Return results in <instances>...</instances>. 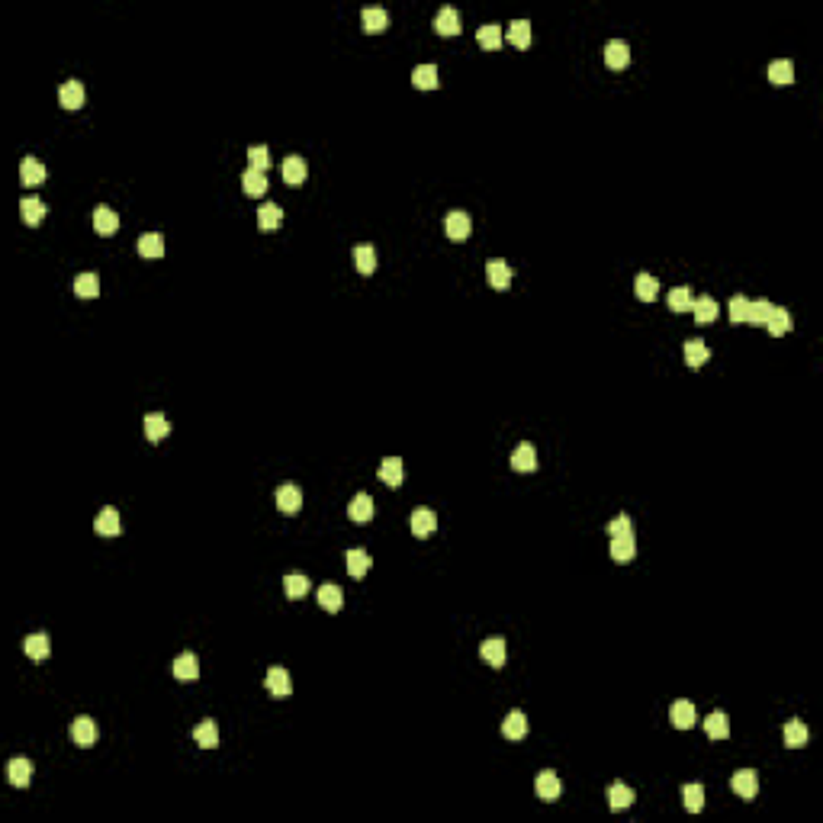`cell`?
I'll return each mask as SVG.
<instances>
[{"label":"cell","mask_w":823,"mask_h":823,"mask_svg":"<svg viewBox=\"0 0 823 823\" xmlns=\"http://www.w3.org/2000/svg\"><path fill=\"white\" fill-rule=\"evenodd\" d=\"M692 303H694V296L688 287H676V290L669 293V299H666V305H669L672 312H692Z\"/></svg>","instance_id":"7dc6e473"},{"label":"cell","mask_w":823,"mask_h":823,"mask_svg":"<svg viewBox=\"0 0 823 823\" xmlns=\"http://www.w3.org/2000/svg\"><path fill=\"white\" fill-rule=\"evenodd\" d=\"M435 32H437V36H457V32H460V16H457V10H454V7L437 10V16H435Z\"/></svg>","instance_id":"7402d4cb"},{"label":"cell","mask_w":823,"mask_h":823,"mask_svg":"<svg viewBox=\"0 0 823 823\" xmlns=\"http://www.w3.org/2000/svg\"><path fill=\"white\" fill-rule=\"evenodd\" d=\"M93 531L100 534V537H116V534L122 531L119 525V511L113 508V505H107V508L97 515V521H93Z\"/></svg>","instance_id":"8fae6325"},{"label":"cell","mask_w":823,"mask_h":823,"mask_svg":"<svg viewBox=\"0 0 823 823\" xmlns=\"http://www.w3.org/2000/svg\"><path fill=\"white\" fill-rule=\"evenodd\" d=\"M769 81H772V84H778V87L791 84V81H794V65L788 58L772 61V65H769Z\"/></svg>","instance_id":"ab89813d"},{"label":"cell","mask_w":823,"mask_h":823,"mask_svg":"<svg viewBox=\"0 0 823 823\" xmlns=\"http://www.w3.org/2000/svg\"><path fill=\"white\" fill-rule=\"evenodd\" d=\"M808 724L804 720H788L785 724V746L788 749H801L804 743H808Z\"/></svg>","instance_id":"74e56055"},{"label":"cell","mask_w":823,"mask_h":823,"mask_svg":"<svg viewBox=\"0 0 823 823\" xmlns=\"http://www.w3.org/2000/svg\"><path fill=\"white\" fill-rule=\"evenodd\" d=\"M264 685H267V692L274 694V698H290V694H293L290 672L283 669V666H270V669H267Z\"/></svg>","instance_id":"7a4b0ae2"},{"label":"cell","mask_w":823,"mask_h":823,"mask_svg":"<svg viewBox=\"0 0 823 823\" xmlns=\"http://www.w3.org/2000/svg\"><path fill=\"white\" fill-rule=\"evenodd\" d=\"M354 264H357L360 274H374V270H376V251H374V244H357V248H354Z\"/></svg>","instance_id":"bcb514c9"},{"label":"cell","mask_w":823,"mask_h":823,"mask_svg":"<svg viewBox=\"0 0 823 823\" xmlns=\"http://www.w3.org/2000/svg\"><path fill=\"white\" fill-rule=\"evenodd\" d=\"M476 42H480V46L486 48V52L499 48V46H502V26H496V23L480 26V29H476Z\"/></svg>","instance_id":"f6af8a7d"},{"label":"cell","mask_w":823,"mask_h":823,"mask_svg":"<svg viewBox=\"0 0 823 823\" xmlns=\"http://www.w3.org/2000/svg\"><path fill=\"white\" fill-rule=\"evenodd\" d=\"M791 325H794L791 312H788V309H782V305H775V309H772V315H769V322H765V328H769L772 338L788 335V331H791Z\"/></svg>","instance_id":"44dd1931"},{"label":"cell","mask_w":823,"mask_h":823,"mask_svg":"<svg viewBox=\"0 0 823 823\" xmlns=\"http://www.w3.org/2000/svg\"><path fill=\"white\" fill-rule=\"evenodd\" d=\"M171 435V421L161 415V412H148L145 415V437L152 444H158V441H164V437Z\"/></svg>","instance_id":"2e32d148"},{"label":"cell","mask_w":823,"mask_h":823,"mask_svg":"<svg viewBox=\"0 0 823 823\" xmlns=\"http://www.w3.org/2000/svg\"><path fill=\"white\" fill-rule=\"evenodd\" d=\"M174 676L180 678V682H193V678L199 676V659L193 653H180L174 659Z\"/></svg>","instance_id":"f1b7e54d"},{"label":"cell","mask_w":823,"mask_h":823,"mask_svg":"<svg viewBox=\"0 0 823 823\" xmlns=\"http://www.w3.org/2000/svg\"><path fill=\"white\" fill-rule=\"evenodd\" d=\"M370 566H374V560H370L367 550H348V572H351L354 579H364L367 572H370Z\"/></svg>","instance_id":"836d02e7"},{"label":"cell","mask_w":823,"mask_h":823,"mask_svg":"<svg viewBox=\"0 0 823 823\" xmlns=\"http://www.w3.org/2000/svg\"><path fill=\"white\" fill-rule=\"evenodd\" d=\"M305 174H309V168H305V161L299 158V154H290V158L280 164V177L290 183V187H299V183L305 180Z\"/></svg>","instance_id":"5bb4252c"},{"label":"cell","mask_w":823,"mask_h":823,"mask_svg":"<svg viewBox=\"0 0 823 823\" xmlns=\"http://www.w3.org/2000/svg\"><path fill=\"white\" fill-rule=\"evenodd\" d=\"M7 778H10V785H16V788H26L32 782V763L29 759H10V765H7Z\"/></svg>","instance_id":"603a6c76"},{"label":"cell","mask_w":823,"mask_h":823,"mask_svg":"<svg viewBox=\"0 0 823 823\" xmlns=\"http://www.w3.org/2000/svg\"><path fill=\"white\" fill-rule=\"evenodd\" d=\"M386 486H402V476H405V470H402V460L399 457H386L380 463V473H376Z\"/></svg>","instance_id":"1f68e13d"},{"label":"cell","mask_w":823,"mask_h":823,"mask_svg":"<svg viewBox=\"0 0 823 823\" xmlns=\"http://www.w3.org/2000/svg\"><path fill=\"white\" fill-rule=\"evenodd\" d=\"M746 309H749V299L746 296H733L730 299V322H733V325L746 322Z\"/></svg>","instance_id":"db71d44e"},{"label":"cell","mask_w":823,"mask_h":823,"mask_svg":"<svg viewBox=\"0 0 823 823\" xmlns=\"http://www.w3.org/2000/svg\"><path fill=\"white\" fill-rule=\"evenodd\" d=\"M283 592H287V598H303L305 592H309V579H305L303 572H290L287 579H283Z\"/></svg>","instance_id":"681fc988"},{"label":"cell","mask_w":823,"mask_h":823,"mask_svg":"<svg viewBox=\"0 0 823 823\" xmlns=\"http://www.w3.org/2000/svg\"><path fill=\"white\" fill-rule=\"evenodd\" d=\"M508 42L515 48H527V46H531V23H527V20H515V23L508 26Z\"/></svg>","instance_id":"c3c4849f"},{"label":"cell","mask_w":823,"mask_h":823,"mask_svg":"<svg viewBox=\"0 0 823 823\" xmlns=\"http://www.w3.org/2000/svg\"><path fill=\"white\" fill-rule=\"evenodd\" d=\"M560 791H563V782H560V775L557 772H541L537 775V782H534V794L541 801H557L560 798Z\"/></svg>","instance_id":"277c9868"},{"label":"cell","mask_w":823,"mask_h":823,"mask_svg":"<svg viewBox=\"0 0 823 823\" xmlns=\"http://www.w3.org/2000/svg\"><path fill=\"white\" fill-rule=\"evenodd\" d=\"M682 801H685V810L698 814L704 808V788L702 785H685L682 788Z\"/></svg>","instance_id":"816d5d0a"},{"label":"cell","mask_w":823,"mask_h":823,"mask_svg":"<svg viewBox=\"0 0 823 823\" xmlns=\"http://www.w3.org/2000/svg\"><path fill=\"white\" fill-rule=\"evenodd\" d=\"M20 216H23L26 225H39V222L46 219V203L39 197H26L23 203H20Z\"/></svg>","instance_id":"d6a6232c"},{"label":"cell","mask_w":823,"mask_h":823,"mask_svg":"<svg viewBox=\"0 0 823 823\" xmlns=\"http://www.w3.org/2000/svg\"><path fill=\"white\" fill-rule=\"evenodd\" d=\"M708 360H711V348H708V344L698 341V338H694V341H685V364L688 367H694V370H698V367H704Z\"/></svg>","instance_id":"e575fe53"},{"label":"cell","mask_w":823,"mask_h":823,"mask_svg":"<svg viewBox=\"0 0 823 823\" xmlns=\"http://www.w3.org/2000/svg\"><path fill=\"white\" fill-rule=\"evenodd\" d=\"M138 254L148 261L164 258V238H161L158 232H145V235L138 238Z\"/></svg>","instance_id":"cb8c5ba5"},{"label":"cell","mask_w":823,"mask_h":823,"mask_svg":"<svg viewBox=\"0 0 823 823\" xmlns=\"http://www.w3.org/2000/svg\"><path fill=\"white\" fill-rule=\"evenodd\" d=\"M480 656L486 659L492 669H502L505 666V656H508V650H505V640L502 637H489V640L480 643Z\"/></svg>","instance_id":"ba28073f"},{"label":"cell","mask_w":823,"mask_h":823,"mask_svg":"<svg viewBox=\"0 0 823 823\" xmlns=\"http://www.w3.org/2000/svg\"><path fill=\"white\" fill-rule=\"evenodd\" d=\"M242 190L248 193V197H261V193H267V177H264V171H254V168H248L242 174Z\"/></svg>","instance_id":"8d00e7d4"},{"label":"cell","mask_w":823,"mask_h":823,"mask_svg":"<svg viewBox=\"0 0 823 823\" xmlns=\"http://www.w3.org/2000/svg\"><path fill=\"white\" fill-rule=\"evenodd\" d=\"M23 650L29 659H36V663H42V659H48V653H52V643H48L46 633H29L23 640Z\"/></svg>","instance_id":"ffe728a7"},{"label":"cell","mask_w":823,"mask_h":823,"mask_svg":"<svg viewBox=\"0 0 823 823\" xmlns=\"http://www.w3.org/2000/svg\"><path fill=\"white\" fill-rule=\"evenodd\" d=\"M74 293H77V296H84V299L100 296V280H97V274H77V277H74Z\"/></svg>","instance_id":"f907efd6"},{"label":"cell","mask_w":823,"mask_h":823,"mask_svg":"<svg viewBox=\"0 0 823 823\" xmlns=\"http://www.w3.org/2000/svg\"><path fill=\"white\" fill-rule=\"evenodd\" d=\"M409 525H412V534H415V537H428V534H435V527H437V515L431 508H415Z\"/></svg>","instance_id":"30bf717a"},{"label":"cell","mask_w":823,"mask_h":823,"mask_svg":"<svg viewBox=\"0 0 823 823\" xmlns=\"http://www.w3.org/2000/svg\"><path fill=\"white\" fill-rule=\"evenodd\" d=\"M348 518L357 521V525H367L374 518V499L370 496H357L351 505H348Z\"/></svg>","instance_id":"d590c367"},{"label":"cell","mask_w":823,"mask_h":823,"mask_svg":"<svg viewBox=\"0 0 823 823\" xmlns=\"http://www.w3.org/2000/svg\"><path fill=\"white\" fill-rule=\"evenodd\" d=\"M502 733H505V739H521L527 733V717L521 714V711H511L502 720Z\"/></svg>","instance_id":"60d3db41"},{"label":"cell","mask_w":823,"mask_h":823,"mask_svg":"<svg viewBox=\"0 0 823 823\" xmlns=\"http://www.w3.org/2000/svg\"><path fill=\"white\" fill-rule=\"evenodd\" d=\"M627 531H633V525H631V518H627V515H617V518L608 525L611 537H617V534H627Z\"/></svg>","instance_id":"11a10c76"},{"label":"cell","mask_w":823,"mask_h":823,"mask_svg":"<svg viewBox=\"0 0 823 823\" xmlns=\"http://www.w3.org/2000/svg\"><path fill=\"white\" fill-rule=\"evenodd\" d=\"M280 222H283V206L267 203V206H261V209H258V225L264 232H274Z\"/></svg>","instance_id":"b9f144b4"},{"label":"cell","mask_w":823,"mask_h":823,"mask_svg":"<svg viewBox=\"0 0 823 823\" xmlns=\"http://www.w3.org/2000/svg\"><path fill=\"white\" fill-rule=\"evenodd\" d=\"M627 61H631V48H627V42L611 39L608 46H605V65H608L611 71H621V68H627Z\"/></svg>","instance_id":"9c48e42d"},{"label":"cell","mask_w":823,"mask_h":823,"mask_svg":"<svg viewBox=\"0 0 823 823\" xmlns=\"http://www.w3.org/2000/svg\"><path fill=\"white\" fill-rule=\"evenodd\" d=\"M730 788H733V794H737V798L753 801L756 794H759V775H756L753 769H739V772H733Z\"/></svg>","instance_id":"6da1fadb"},{"label":"cell","mask_w":823,"mask_h":823,"mask_svg":"<svg viewBox=\"0 0 823 823\" xmlns=\"http://www.w3.org/2000/svg\"><path fill=\"white\" fill-rule=\"evenodd\" d=\"M58 103L65 110H81L84 107V84L81 81H65L58 91Z\"/></svg>","instance_id":"4fadbf2b"},{"label":"cell","mask_w":823,"mask_h":823,"mask_svg":"<svg viewBox=\"0 0 823 823\" xmlns=\"http://www.w3.org/2000/svg\"><path fill=\"white\" fill-rule=\"evenodd\" d=\"M694 720H698L694 704L685 702V698H678V702L672 704V724H676L678 730H688V727H694Z\"/></svg>","instance_id":"d6986e66"},{"label":"cell","mask_w":823,"mask_h":823,"mask_svg":"<svg viewBox=\"0 0 823 823\" xmlns=\"http://www.w3.org/2000/svg\"><path fill=\"white\" fill-rule=\"evenodd\" d=\"M248 161H251L254 171H267V168H270V154H267V145H251V148H248Z\"/></svg>","instance_id":"f5cc1de1"},{"label":"cell","mask_w":823,"mask_h":823,"mask_svg":"<svg viewBox=\"0 0 823 823\" xmlns=\"http://www.w3.org/2000/svg\"><path fill=\"white\" fill-rule=\"evenodd\" d=\"M633 804V791L624 785V782H614V785L608 788V808L611 810H624Z\"/></svg>","instance_id":"f35d334b"},{"label":"cell","mask_w":823,"mask_h":823,"mask_svg":"<svg viewBox=\"0 0 823 823\" xmlns=\"http://www.w3.org/2000/svg\"><path fill=\"white\" fill-rule=\"evenodd\" d=\"M193 739H197L203 749L219 746V727H216V720H199V724L193 727Z\"/></svg>","instance_id":"d4e9b609"},{"label":"cell","mask_w":823,"mask_h":823,"mask_svg":"<svg viewBox=\"0 0 823 823\" xmlns=\"http://www.w3.org/2000/svg\"><path fill=\"white\" fill-rule=\"evenodd\" d=\"M277 508H280L283 515H296V511L303 508V492H299V486L283 482V486L277 489Z\"/></svg>","instance_id":"8992f818"},{"label":"cell","mask_w":823,"mask_h":823,"mask_svg":"<svg viewBox=\"0 0 823 823\" xmlns=\"http://www.w3.org/2000/svg\"><path fill=\"white\" fill-rule=\"evenodd\" d=\"M633 293H637V299H643V303H653V299L659 296V283H656L653 274H637L633 277Z\"/></svg>","instance_id":"4dcf8cb0"},{"label":"cell","mask_w":823,"mask_h":823,"mask_svg":"<svg viewBox=\"0 0 823 823\" xmlns=\"http://www.w3.org/2000/svg\"><path fill=\"white\" fill-rule=\"evenodd\" d=\"M772 309L775 305L769 303V299H749V309H746V322L749 325H765L772 315Z\"/></svg>","instance_id":"ee69618b"},{"label":"cell","mask_w":823,"mask_h":823,"mask_svg":"<svg viewBox=\"0 0 823 823\" xmlns=\"http://www.w3.org/2000/svg\"><path fill=\"white\" fill-rule=\"evenodd\" d=\"M42 180H46V164L36 158H23V164H20V183H23V187H39Z\"/></svg>","instance_id":"ac0fdd59"},{"label":"cell","mask_w":823,"mask_h":823,"mask_svg":"<svg viewBox=\"0 0 823 823\" xmlns=\"http://www.w3.org/2000/svg\"><path fill=\"white\" fill-rule=\"evenodd\" d=\"M704 733L711 739H727L730 737V720H727L724 711H714V714L704 717Z\"/></svg>","instance_id":"484cf974"},{"label":"cell","mask_w":823,"mask_h":823,"mask_svg":"<svg viewBox=\"0 0 823 823\" xmlns=\"http://www.w3.org/2000/svg\"><path fill=\"white\" fill-rule=\"evenodd\" d=\"M692 312H694V322H702V325H711V322L717 319V303L711 296H698L692 303Z\"/></svg>","instance_id":"7bdbcfd3"},{"label":"cell","mask_w":823,"mask_h":823,"mask_svg":"<svg viewBox=\"0 0 823 823\" xmlns=\"http://www.w3.org/2000/svg\"><path fill=\"white\" fill-rule=\"evenodd\" d=\"M93 229H97L103 238L116 235V229H119V216H116L110 206H97V209H93Z\"/></svg>","instance_id":"9a60e30c"},{"label":"cell","mask_w":823,"mask_h":823,"mask_svg":"<svg viewBox=\"0 0 823 823\" xmlns=\"http://www.w3.org/2000/svg\"><path fill=\"white\" fill-rule=\"evenodd\" d=\"M389 29V13L383 7H367L364 10V32L376 36V32H386Z\"/></svg>","instance_id":"4316f807"},{"label":"cell","mask_w":823,"mask_h":823,"mask_svg":"<svg viewBox=\"0 0 823 823\" xmlns=\"http://www.w3.org/2000/svg\"><path fill=\"white\" fill-rule=\"evenodd\" d=\"M633 557H637V537H633V531L611 537V560L627 563V560H633Z\"/></svg>","instance_id":"52a82bcc"},{"label":"cell","mask_w":823,"mask_h":823,"mask_svg":"<svg viewBox=\"0 0 823 823\" xmlns=\"http://www.w3.org/2000/svg\"><path fill=\"white\" fill-rule=\"evenodd\" d=\"M470 229H473V222H470V216L466 213H447V219H444V232H447V238L450 242H466L470 238Z\"/></svg>","instance_id":"5b68a950"},{"label":"cell","mask_w":823,"mask_h":823,"mask_svg":"<svg viewBox=\"0 0 823 823\" xmlns=\"http://www.w3.org/2000/svg\"><path fill=\"white\" fill-rule=\"evenodd\" d=\"M486 280L492 290H508L511 287V267L505 261H489L486 267Z\"/></svg>","instance_id":"e0dca14e"},{"label":"cell","mask_w":823,"mask_h":823,"mask_svg":"<svg viewBox=\"0 0 823 823\" xmlns=\"http://www.w3.org/2000/svg\"><path fill=\"white\" fill-rule=\"evenodd\" d=\"M412 84L419 87V91H435V87L441 84L437 68H435V65H419V68L412 71Z\"/></svg>","instance_id":"f546056e"},{"label":"cell","mask_w":823,"mask_h":823,"mask_svg":"<svg viewBox=\"0 0 823 823\" xmlns=\"http://www.w3.org/2000/svg\"><path fill=\"white\" fill-rule=\"evenodd\" d=\"M511 470L515 473H534L537 470V450L534 444H518L511 454Z\"/></svg>","instance_id":"7c38bea8"},{"label":"cell","mask_w":823,"mask_h":823,"mask_svg":"<svg viewBox=\"0 0 823 823\" xmlns=\"http://www.w3.org/2000/svg\"><path fill=\"white\" fill-rule=\"evenodd\" d=\"M319 605L325 611H331V614H338L341 611V605H344V595H341V588L338 586H331V582H325V586H319Z\"/></svg>","instance_id":"83f0119b"},{"label":"cell","mask_w":823,"mask_h":823,"mask_svg":"<svg viewBox=\"0 0 823 823\" xmlns=\"http://www.w3.org/2000/svg\"><path fill=\"white\" fill-rule=\"evenodd\" d=\"M97 737H100V730L91 717H74V720H71V739H74L77 746H84V749L93 746Z\"/></svg>","instance_id":"3957f363"}]
</instances>
